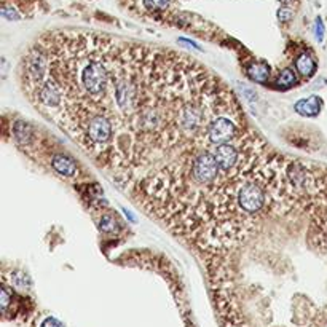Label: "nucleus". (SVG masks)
<instances>
[{
    "label": "nucleus",
    "mask_w": 327,
    "mask_h": 327,
    "mask_svg": "<svg viewBox=\"0 0 327 327\" xmlns=\"http://www.w3.org/2000/svg\"><path fill=\"white\" fill-rule=\"evenodd\" d=\"M51 165L61 176L73 177V176H77V173H78V168H77L75 161H73L72 158L65 156V155H54L51 158Z\"/></svg>",
    "instance_id": "nucleus-1"
},
{
    "label": "nucleus",
    "mask_w": 327,
    "mask_h": 327,
    "mask_svg": "<svg viewBox=\"0 0 327 327\" xmlns=\"http://www.w3.org/2000/svg\"><path fill=\"white\" fill-rule=\"evenodd\" d=\"M295 112L300 115H306V117H314L319 114L321 110V99L317 96H310V98H305L300 99L294 106Z\"/></svg>",
    "instance_id": "nucleus-2"
},
{
    "label": "nucleus",
    "mask_w": 327,
    "mask_h": 327,
    "mask_svg": "<svg viewBox=\"0 0 327 327\" xmlns=\"http://www.w3.org/2000/svg\"><path fill=\"white\" fill-rule=\"evenodd\" d=\"M248 77L257 83H265L270 77V65L265 62H252L246 69Z\"/></svg>",
    "instance_id": "nucleus-3"
},
{
    "label": "nucleus",
    "mask_w": 327,
    "mask_h": 327,
    "mask_svg": "<svg viewBox=\"0 0 327 327\" xmlns=\"http://www.w3.org/2000/svg\"><path fill=\"white\" fill-rule=\"evenodd\" d=\"M295 69H297L298 73H300V75H303V77H306V78H310L313 73L316 72V62H314V59L311 58L310 54L303 53V54H300V56L297 58V61H295Z\"/></svg>",
    "instance_id": "nucleus-4"
},
{
    "label": "nucleus",
    "mask_w": 327,
    "mask_h": 327,
    "mask_svg": "<svg viewBox=\"0 0 327 327\" xmlns=\"http://www.w3.org/2000/svg\"><path fill=\"white\" fill-rule=\"evenodd\" d=\"M297 83V77H295V72L292 69H284L283 72H279V75L275 81V85L278 88H291Z\"/></svg>",
    "instance_id": "nucleus-5"
},
{
    "label": "nucleus",
    "mask_w": 327,
    "mask_h": 327,
    "mask_svg": "<svg viewBox=\"0 0 327 327\" xmlns=\"http://www.w3.org/2000/svg\"><path fill=\"white\" fill-rule=\"evenodd\" d=\"M144 5L148 10H165L170 5V0H144Z\"/></svg>",
    "instance_id": "nucleus-6"
},
{
    "label": "nucleus",
    "mask_w": 327,
    "mask_h": 327,
    "mask_svg": "<svg viewBox=\"0 0 327 327\" xmlns=\"http://www.w3.org/2000/svg\"><path fill=\"white\" fill-rule=\"evenodd\" d=\"M114 225H115V222H114V219H112L110 216H106L104 219H102V222H101V228L102 230H112L114 228Z\"/></svg>",
    "instance_id": "nucleus-7"
},
{
    "label": "nucleus",
    "mask_w": 327,
    "mask_h": 327,
    "mask_svg": "<svg viewBox=\"0 0 327 327\" xmlns=\"http://www.w3.org/2000/svg\"><path fill=\"white\" fill-rule=\"evenodd\" d=\"M42 327H64V325L58 319H54V317H46L42 322Z\"/></svg>",
    "instance_id": "nucleus-8"
},
{
    "label": "nucleus",
    "mask_w": 327,
    "mask_h": 327,
    "mask_svg": "<svg viewBox=\"0 0 327 327\" xmlns=\"http://www.w3.org/2000/svg\"><path fill=\"white\" fill-rule=\"evenodd\" d=\"M278 18L281 21H289L292 18V12L289 10V8H283V10H279L278 12Z\"/></svg>",
    "instance_id": "nucleus-9"
},
{
    "label": "nucleus",
    "mask_w": 327,
    "mask_h": 327,
    "mask_svg": "<svg viewBox=\"0 0 327 327\" xmlns=\"http://www.w3.org/2000/svg\"><path fill=\"white\" fill-rule=\"evenodd\" d=\"M322 34H324V29H322V23H321V20H317L316 21V37L317 39H322Z\"/></svg>",
    "instance_id": "nucleus-10"
},
{
    "label": "nucleus",
    "mask_w": 327,
    "mask_h": 327,
    "mask_svg": "<svg viewBox=\"0 0 327 327\" xmlns=\"http://www.w3.org/2000/svg\"><path fill=\"white\" fill-rule=\"evenodd\" d=\"M283 4H287V2H291V0H281Z\"/></svg>",
    "instance_id": "nucleus-11"
}]
</instances>
